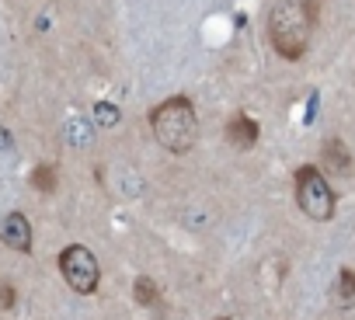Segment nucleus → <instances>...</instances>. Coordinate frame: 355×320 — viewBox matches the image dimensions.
I'll return each instance as SVG.
<instances>
[{
	"instance_id": "obj_1",
	"label": "nucleus",
	"mask_w": 355,
	"mask_h": 320,
	"mask_svg": "<svg viewBox=\"0 0 355 320\" xmlns=\"http://www.w3.org/2000/svg\"><path fill=\"white\" fill-rule=\"evenodd\" d=\"M313 32V8L296 4V0H282L268 15V42L282 60H300L310 46Z\"/></svg>"
},
{
	"instance_id": "obj_2",
	"label": "nucleus",
	"mask_w": 355,
	"mask_h": 320,
	"mask_svg": "<svg viewBox=\"0 0 355 320\" xmlns=\"http://www.w3.org/2000/svg\"><path fill=\"white\" fill-rule=\"evenodd\" d=\"M150 125H153L157 143L171 153H189L199 139V115H196L192 101L182 98V94L157 105L150 112Z\"/></svg>"
},
{
	"instance_id": "obj_3",
	"label": "nucleus",
	"mask_w": 355,
	"mask_h": 320,
	"mask_svg": "<svg viewBox=\"0 0 355 320\" xmlns=\"http://www.w3.org/2000/svg\"><path fill=\"white\" fill-rule=\"evenodd\" d=\"M296 206L313 223H327L334 216V188L320 168H300L296 171Z\"/></svg>"
},
{
	"instance_id": "obj_4",
	"label": "nucleus",
	"mask_w": 355,
	"mask_h": 320,
	"mask_svg": "<svg viewBox=\"0 0 355 320\" xmlns=\"http://www.w3.org/2000/svg\"><path fill=\"white\" fill-rule=\"evenodd\" d=\"M60 272H63L67 285H70L73 292H80V296H91V292L98 289V282H101L98 258H94L87 247H80V244L63 247V254H60Z\"/></svg>"
},
{
	"instance_id": "obj_5",
	"label": "nucleus",
	"mask_w": 355,
	"mask_h": 320,
	"mask_svg": "<svg viewBox=\"0 0 355 320\" xmlns=\"http://www.w3.org/2000/svg\"><path fill=\"white\" fill-rule=\"evenodd\" d=\"M0 240H4L11 251L28 254L32 251V223L21 213H8L4 220H0Z\"/></svg>"
},
{
	"instance_id": "obj_6",
	"label": "nucleus",
	"mask_w": 355,
	"mask_h": 320,
	"mask_svg": "<svg viewBox=\"0 0 355 320\" xmlns=\"http://www.w3.org/2000/svg\"><path fill=\"white\" fill-rule=\"evenodd\" d=\"M227 139L237 146V150H251L254 143H258V122L251 118V115H234L230 118V125H227Z\"/></svg>"
},
{
	"instance_id": "obj_7",
	"label": "nucleus",
	"mask_w": 355,
	"mask_h": 320,
	"mask_svg": "<svg viewBox=\"0 0 355 320\" xmlns=\"http://www.w3.org/2000/svg\"><path fill=\"white\" fill-rule=\"evenodd\" d=\"M324 164L331 168V175H348L352 171V160H348V150L341 146V139L324 143Z\"/></svg>"
},
{
	"instance_id": "obj_8",
	"label": "nucleus",
	"mask_w": 355,
	"mask_h": 320,
	"mask_svg": "<svg viewBox=\"0 0 355 320\" xmlns=\"http://www.w3.org/2000/svg\"><path fill=\"white\" fill-rule=\"evenodd\" d=\"M334 299H338V306H352V303H355V272H352V268H341V272H338Z\"/></svg>"
},
{
	"instance_id": "obj_9",
	"label": "nucleus",
	"mask_w": 355,
	"mask_h": 320,
	"mask_svg": "<svg viewBox=\"0 0 355 320\" xmlns=\"http://www.w3.org/2000/svg\"><path fill=\"white\" fill-rule=\"evenodd\" d=\"M132 296H136V303H143V306H157V282L153 278H146V275H139L136 278V285H132Z\"/></svg>"
},
{
	"instance_id": "obj_10",
	"label": "nucleus",
	"mask_w": 355,
	"mask_h": 320,
	"mask_svg": "<svg viewBox=\"0 0 355 320\" xmlns=\"http://www.w3.org/2000/svg\"><path fill=\"white\" fill-rule=\"evenodd\" d=\"M32 185H35L39 192H53V188H56V171H53V168H35Z\"/></svg>"
},
{
	"instance_id": "obj_11",
	"label": "nucleus",
	"mask_w": 355,
	"mask_h": 320,
	"mask_svg": "<svg viewBox=\"0 0 355 320\" xmlns=\"http://www.w3.org/2000/svg\"><path fill=\"white\" fill-rule=\"evenodd\" d=\"M94 118H98L101 125H115V122H119V108H115V105H98V108H94Z\"/></svg>"
},
{
	"instance_id": "obj_12",
	"label": "nucleus",
	"mask_w": 355,
	"mask_h": 320,
	"mask_svg": "<svg viewBox=\"0 0 355 320\" xmlns=\"http://www.w3.org/2000/svg\"><path fill=\"white\" fill-rule=\"evenodd\" d=\"M15 306V285L0 278V310H11Z\"/></svg>"
},
{
	"instance_id": "obj_13",
	"label": "nucleus",
	"mask_w": 355,
	"mask_h": 320,
	"mask_svg": "<svg viewBox=\"0 0 355 320\" xmlns=\"http://www.w3.org/2000/svg\"><path fill=\"white\" fill-rule=\"evenodd\" d=\"M216 320H227V317H216Z\"/></svg>"
}]
</instances>
